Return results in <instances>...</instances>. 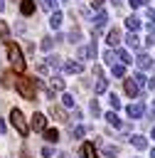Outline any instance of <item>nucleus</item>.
Here are the masks:
<instances>
[{"instance_id":"obj_34","label":"nucleus","mask_w":155,"mask_h":158,"mask_svg":"<svg viewBox=\"0 0 155 158\" xmlns=\"http://www.w3.org/2000/svg\"><path fill=\"white\" fill-rule=\"evenodd\" d=\"M69 42H79V30H71L69 32Z\"/></svg>"},{"instance_id":"obj_25","label":"nucleus","mask_w":155,"mask_h":158,"mask_svg":"<svg viewBox=\"0 0 155 158\" xmlns=\"http://www.w3.org/2000/svg\"><path fill=\"white\" fill-rule=\"evenodd\" d=\"M125 74V64H113V77H123Z\"/></svg>"},{"instance_id":"obj_19","label":"nucleus","mask_w":155,"mask_h":158,"mask_svg":"<svg viewBox=\"0 0 155 158\" xmlns=\"http://www.w3.org/2000/svg\"><path fill=\"white\" fill-rule=\"evenodd\" d=\"M106 89H108V79L103 77V79H98V81H96V94H103Z\"/></svg>"},{"instance_id":"obj_9","label":"nucleus","mask_w":155,"mask_h":158,"mask_svg":"<svg viewBox=\"0 0 155 158\" xmlns=\"http://www.w3.org/2000/svg\"><path fill=\"white\" fill-rule=\"evenodd\" d=\"M143 114H145V106H143V104H130V106H128V116H130V118H140Z\"/></svg>"},{"instance_id":"obj_31","label":"nucleus","mask_w":155,"mask_h":158,"mask_svg":"<svg viewBox=\"0 0 155 158\" xmlns=\"http://www.w3.org/2000/svg\"><path fill=\"white\" fill-rule=\"evenodd\" d=\"M12 79H15L12 74H2V79H0V81H2V86L7 89V86H12Z\"/></svg>"},{"instance_id":"obj_41","label":"nucleus","mask_w":155,"mask_h":158,"mask_svg":"<svg viewBox=\"0 0 155 158\" xmlns=\"http://www.w3.org/2000/svg\"><path fill=\"white\" fill-rule=\"evenodd\" d=\"M103 2H106V0H91V5H93V7H101Z\"/></svg>"},{"instance_id":"obj_6","label":"nucleus","mask_w":155,"mask_h":158,"mask_svg":"<svg viewBox=\"0 0 155 158\" xmlns=\"http://www.w3.org/2000/svg\"><path fill=\"white\" fill-rule=\"evenodd\" d=\"M32 128H34L37 133H44V131H47V116H44V114H34V116H32Z\"/></svg>"},{"instance_id":"obj_27","label":"nucleus","mask_w":155,"mask_h":158,"mask_svg":"<svg viewBox=\"0 0 155 158\" xmlns=\"http://www.w3.org/2000/svg\"><path fill=\"white\" fill-rule=\"evenodd\" d=\"M49 114H52L54 118H59V121H66V116H64V114H62V111H59L57 106H52V109H49Z\"/></svg>"},{"instance_id":"obj_18","label":"nucleus","mask_w":155,"mask_h":158,"mask_svg":"<svg viewBox=\"0 0 155 158\" xmlns=\"http://www.w3.org/2000/svg\"><path fill=\"white\" fill-rule=\"evenodd\" d=\"M44 138H47L49 143H57V141H59V131H54V128H47V131H44Z\"/></svg>"},{"instance_id":"obj_32","label":"nucleus","mask_w":155,"mask_h":158,"mask_svg":"<svg viewBox=\"0 0 155 158\" xmlns=\"http://www.w3.org/2000/svg\"><path fill=\"white\" fill-rule=\"evenodd\" d=\"M116 57H118V54H113V52H106V54H103V62H106V64H113V62H116Z\"/></svg>"},{"instance_id":"obj_44","label":"nucleus","mask_w":155,"mask_h":158,"mask_svg":"<svg viewBox=\"0 0 155 158\" xmlns=\"http://www.w3.org/2000/svg\"><path fill=\"white\" fill-rule=\"evenodd\" d=\"M2 10H5V0H0V12H2Z\"/></svg>"},{"instance_id":"obj_24","label":"nucleus","mask_w":155,"mask_h":158,"mask_svg":"<svg viewBox=\"0 0 155 158\" xmlns=\"http://www.w3.org/2000/svg\"><path fill=\"white\" fill-rule=\"evenodd\" d=\"M118 59H121L123 64H128V62H133V59H130V54H128L125 49H118Z\"/></svg>"},{"instance_id":"obj_39","label":"nucleus","mask_w":155,"mask_h":158,"mask_svg":"<svg viewBox=\"0 0 155 158\" xmlns=\"http://www.w3.org/2000/svg\"><path fill=\"white\" fill-rule=\"evenodd\" d=\"M15 32H17V35H22V32H25V25H22V22H17V25H15Z\"/></svg>"},{"instance_id":"obj_22","label":"nucleus","mask_w":155,"mask_h":158,"mask_svg":"<svg viewBox=\"0 0 155 158\" xmlns=\"http://www.w3.org/2000/svg\"><path fill=\"white\" fill-rule=\"evenodd\" d=\"M62 104H64L66 109H74V96H71V94H62Z\"/></svg>"},{"instance_id":"obj_40","label":"nucleus","mask_w":155,"mask_h":158,"mask_svg":"<svg viewBox=\"0 0 155 158\" xmlns=\"http://www.w3.org/2000/svg\"><path fill=\"white\" fill-rule=\"evenodd\" d=\"M148 20H150V22H155V10H148Z\"/></svg>"},{"instance_id":"obj_36","label":"nucleus","mask_w":155,"mask_h":158,"mask_svg":"<svg viewBox=\"0 0 155 158\" xmlns=\"http://www.w3.org/2000/svg\"><path fill=\"white\" fill-rule=\"evenodd\" d=\"M52 153H54V151H52V148H49V146H42V156H44V158H49V156H52Z\"/></svg>"},{"instance_id":"obj_13","label":"nucleus","mask_w":155,"mask_h":158,"mask_svg":"<svg viewBox=\"0 0 155 158\" xmlns=\"http://www.w3.org/2000/svg\"><path fill=\"white\" fill-rule=\"evenodd\" d=\"M125 25H128V30H130V32H135V30L140 27V17H135V15H128V17H125Z\"/></svg>"},{"instance_id":"obj_10","label":"nucleus","mask_w":155,"mask_h":158,"mask_svg":"<svg viewBox=\"0 0 155 158\" xmlns=\"http://www.w3.org/2000/svg\"><path fill=\"white\" fill-rule=\"evenodd\" d=\"M135 62H138V67H140V69H150V67H153V59H150L145 52H140V54L135 57Z\"/></svg>"},{"instance_id":"obj_42","label":"nucleus","mask_w":155,"mask_h":158,"mask_svg":"<svg viewBox=\"0 0 155 158\" xmlns=\"http://www.w3.org/2000/svg\"><path fill=\"white\" fill-rule=\"evenodd\" d=\"M5 131H7V126H5V121L0 118V133H5Z\"/></svg>"},{"instance_id":"obj_3","label":"nucleus","mask_w":155,"mask_h":158,"mask_svg":"<svg viewBox=\"0 0 155 158\" xmlns=\"http://www.w3.org/2000/svg\"><path fill=\"white\" fill-rule=\"evenodd\" d=\"M10 118H12V123H15V128L20 131V136H27V131H30V126H27V121H25V116H22V111H20V109H12V111H10Z\"/></svg>"},{"instance_id":"obj_35","label":"nucleus","mask_w":155,"mask_h":158,"mask_svg":"<svg viewBox=\"0 0 155 158\" xmlns=\"http://www.w3.org/2000/svg\"><path fill=\"white\" fill-rule=\"evenodd\" d=\"M84 133H86V128H84V126H76V128H74V136H76V138H81Z\"/></svg>"},{"instance_id":"obj_5","label":"nucleus","mask_w":155,"mask_h":158,"mask_svg":"<svg viewBox=\"0 0 155 158\" xmlns=\"http://www.w3.org/2000/svg\"><path fill=\"white\" fill-rule=\"evenodd\" d=\"M62 69H64L66 74H81L84 64H81V62H76V59H66V62L62 64Z\"/></svg>"},{"instance_id":"obj_17","label":"nucleus","mask_w":155,"mask_h":158,"mask_svg":"<svg viewBox=\"0 0 155 158\" xmlns=\"http://www.w3.org/2000/svg\"><path fill=\"white\" fill-rule=\"evenodd\" d=\"M125 44H128V47H138V44H140L138 35H135V32H128V35H125Z\"/></svg>"},{"instance_id":"obj_12","label":"nucleus","mask_w":155,"mask_h":158,"mask_svg":"<svg viewBox=\"0 0 155 158\" xmlns=\"http://www.w3.org/2000/svg\"><path fill=\"white\" fill-rule=\"evenodd\" d=\"M130 143H133L135 148H140V151L148 148V138H145V136H130Z\"/></svg>"},{"instance_id":"obj_8","label":"nucleus","mask_w":155,"mask_h":158,"mask_svg":"<svg viewBox=\"0 0 155 158\" xmlns=\"http://www.w3.org/2000/svg\"><path fill=\"white\" fill-rule=\"evenodd\" d=\"M123 91L128 96H138V81L130 77V79H123Z\"/></svg>"},{"instance_id":"obj_43","label":"nucleus","mask_w":155,"mask_h":158,"mask_svg":"<svg viewBox=\"0 0 155 158\" xmlns=\"http://www.w3.org/2000/svg\"><path fill=\"white\" fill-rule=\"evenodd\" d=\"M148 89H155V79H148Z\"/></svg>"},{"instance_id":"obj_47","label":"nucleus","mask_w":155,"mask_h":158,"mask_svg":"<svg viewBox=\"0 0 155 158\" xmlns=\"http://www.w3.org/2000/svg\"><path fill=\"white\" fill-rule=\"evenodd\" d=\"M113 2H116V5H121V2H123V0H113Z\"/></svg>"},{"instance_id":"obj_14","label":"nucleus","mask_w":155,"mask_h":158,"mask_svg":"<svg viewBox=\"0 0 155 158\" xmlns=\"http://www.w3.org/2000/svg\"><path fill=\"white\" fill-rule=\"evenodd\" d=\"M111 47H116V44H121V30H111L108 32V40H106Z\"/></svg>"},{"instance_id":"obj_45","label":"nucleus","mask_w":155,"mask_h":158,"mask_svg":"<svg viewBox=\"0 0 155 158\" xmlns=\"http://www.w3.org/2000/svg\"><path fill=\"white\" fill-rule=\"evenodd\" d=\"M150 136H153V141H155V126H153V131H150Z\"/></svg>"},{"instance_id":"obj_46","label":"nucleus","mask_w":155,"mask_h":158,"mask_svg":"<svg viewBox=\"0 0 155 158\" xmlns=\"http://www.w3.org/2000/svg\"><path fill=\"white\" fill-rule=\"evenodd\" d=\"M150 158H155V148H153V151H150Z\"/></svg>"},{"instance_id":"obj_26","label":"nucleus","mask_w":155,"mask_h":158,"mask_svg":"<svg viewBox=\"0 0 155 158\" xmlns=\"http://www.w3.org/2000/svg\"><path fill=\"white\" fill-rule=\"evenodd\" d=\"M52 86L62 91V89H64V79H62V77H52Z\"/></svg>"},{"instance_id":"obj_37","label":"nucleus","mask_w":155,"mask_h":158,"mask_svg":"<svg viewBox=\"0 0 155 158\" xmlns=\"http://www.w3.org/2000/svg\"><path fill=\"white\" fill-rule=\"evenodd\" d=\"M0 37L7 40V25H2V22H0Z\"/></svg>"},{"instance_id":"obj_48","label":"nucleus","mask_w":155,"mask_h":158,"mask_svg":"<svg viewBox=\"0 0 155 158\" xmlns=\"http://www.w3.org/2000/svg\"><path fill=\"white\" fill-rule=\"evenodd\" d=\"M153 111H155V101H153Z\"/></svg>"},{"instance_id":"obj_20","label":"nucleus","mask_w":155,"mask_h":158,"mask_svg":"<svg viewBox=\"0 0 155 158\" xmlns=\"http://www.w3.org/2000/svg\"><path fill=\"white\" fill-rule=\"evenodd\" d=\"M108 104H111V109L116 111V109H121V99H118V94H108Z\"/></svg>"},{"instance_id":"obj_1","label":"nucleus","mask_w":155,"mask_h":158,"mask_svg":"<svg viewBox=\"0 0 155 158\" xmlns=\"http://www.w3.org/2000/svg\"><path fill=\"white\" fill-rule=\"evenodd\" d=\"M15 86H17V91H20L27 101H37V84H34V79L22 77V79H17V81H15Z\"/></svg>"},{"instance_id":"obj_33","label":"nucleus","mask_w":155,"mask_h":158,"mask_svg":"<svg viewBox=\"0 0 155 158\" xmlns=\"http://www.w3.org/2000/svg\"><path fill=\"white\" fill-rule=\"evenodd\" d=\"M133 79H135L138 84H145V74H143V72H135V74H133Z\"/></svg>"},{"instance_id":"obj_11","label":"nucleus","mask_w":155,"mask_h":158,"mask_svg":"<svg viewBox=\"0 0 155 158\" xmlns=\"http://www.w3.org/2000/svg\"><path fill=\"white\" fill-rule=\"evenodd\" d=\"M81 156H84V158H98V156H96V148H93V143H89V141L81 146Z\"/></svg>"},{"instance_id":"obj_30","label":"nucleus","mask_w":155,"mask_h":158,"mask_svg":"<svg viewBox=\"0 0 155 158\" xmlns=\"http://www.w3.org/2000/svg\"><path fill=\"white\" fill-rule=\"evenodd\" d=\"M52 44H54V37H44V40H42V49H44V52L52 49Z\"/></svg>"},{"instance_id":"obj_4","label":"nucleus","mask_w":155,"mask_h":158,"mask_svg":"<svg viewBox=\"0 0 155 158\" xmlns=\"http://www.w3.org/2000/svg\"><path fill=\"white\" fill-rule=\"evenodd\" d=\"M91 20H93V32L98 35V32L103 30V25L108 22V15H106V10H101V12H96V15L91 17Z\"/></svg>"},{"instance_id":"obj_23","label":"nucleus","mask_w":155,"mask_h":158,"mask_svg":"<svg viewBox=\"0 0 155 158\" xmlns=\"http://www.w3.org/2000/svg\"><path fill=\"white\" fill-rule=\"evenodd\" d=\"M89 111H91V114H93V116H96V118H98V116H101V109H98V101H96V99H93V101H91V104H89Z\"/></svg>"},{"instance_id":"obj_7","label":"nucleus","mask_w":155,"mask_h":158,"mask_svg":"<svg viewBox=\"0 0 155 158\" xmlns=\"http://www.w3.org/2000/svg\"><path fill=\"white\" fill-rule=\"evenodd\" d=\"M79 57H81V59H84V57H86V59H93V57H96V40H91L86 47H81V49H79Z\"/></svg>"},{"instance_id":"obj_16","label":"nucleus","mask_w":155,"mask_h":158,"mask_svg":"<svg viewBox=\"0 0 155 158\" xmlns=\"http://www.w3.org/2000/svg\"><path fill=\"white\" fill-rule=\"evenodd\" d=\"M62 20H64V17H62V12H57V10H54V12H52V17H49V25H52L54 30H59V27H62Z\"/></svg>"},{"instance_id":"obj_29","label":"nucleus","mask_w":155,"mask_h":158,"mask_svg":"<svg viewBox=\"0 0 155 158\" xmlns=\"http://www.w3.org/2000/svg\"><path fill=\"white\" fill-rule=\"evenodd\" d=\"M44 10H57V0H39Z\"/></svg>"},{"instance_id":"obj_28","label":"nucleus","mask_w":155,"mask_h":158,"mask_svg":"<svg viewBox=\"0 0 155 158\" xmlns=\"http://www.w3.org/2000/svg\"><path fill=\"white\" fill-rule=\"evenodd\" d=\"M101 151H103V156H118V148L116 146H103Z\"/></svg>"},{"instance_id":"obj_49","label":"nucleus","mask_w":155,"mask_h":158,"mask_svg":"<svg viewBox=\"0 0 155 158\" xmlns=\"http://www.w3.org/2000/svg\"><path fill=\"white\" fill-rule=\"evenodd\" d=\"M66 158H71V156H66Z\"/></svg>"},{"instance_id":"obj_21","label":"nucleus","mask_w":155,"mask_h":158,"mask_svg":"<svg viewBox=\"0 0 155 158\" xmlns=\"http://www.w3.org/2000/svg\"><path fill=\"white\" fill-rule=\"evenodd\" d=\"M103 118H106V121H108V123H111V126H121V118H118V116H116V114H113V111H108V114H106V116H103Z\"/></svg>"},{"instance_id":"obj_15","label":"nucleus","mask_w":155,"mask_h":158,"mask_svg":"<svg viewBox=\"0 0 155 158\" xmlns=\"http://www.w3.org/2000/svg\"><path fill=\"white\" fill-rule=\"evenodd\" d=\"M20 12H22V15H32V12H34V2H32V0H22V2H20Z\"/></svg>"},{"instance_id":"obj_2","label":"nucleus","mask_w":155,"mask_h":158,"mask_svg":"<svg viewBox=\"0 0 155 158\" xmlns=\"http://www.w3.org/2000/svg\"><path fill=\"white\" fill-rule=\"evenodd\" d=\"M7 54H10V64L15 72H25V59H22V52L15 42H7Z\"/></svg>"},{"instance_id":"obj_38","label":"nucleus","mask_w":155,"mask_h":158,"mask_svg":"<svg viewBox=\"0 0 155 158\" xmlns=\"http://www.w3.org/2000/svg\"><path fill=\"white\" fill-rule=\"evenodd\" d=\"M128 2H130V5H133V7H140V5H145V2H148V0H128Z\"/></svg>"}]
</instances>
